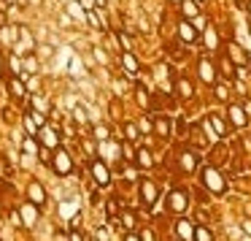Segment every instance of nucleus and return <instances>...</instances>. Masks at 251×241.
Returning a JSON list of instances; mask_svg holds the SVG:
<instances>
[{
  "label": "nucleus",
  "mask_w": 251,
  "mask_h": 241,
  "mask_svg": "<svg viewBox=\"0 0 251 241\" xmlns=\"http://www.w3.org/2000/svg\"><path fill=\"white\" fill-rule=\"evenodd\" d=\"M195 241H216L213 239V230L208 225H197L195 228Z\"/></svg>",
  "instance_id": "nucleus-23"
},
{
  "label": "nucleus",
  "mask_w": 251,
  "mask_h": 241,
  "mask_svg": "<svg viewBox=\"0 0 251 241\" xmlns=\"http://www.w3.org/2000/svg\"><path fill=\"white\" fill-rule=\"evenodd\" d=\"M202 41H205L208 49H216V46H219V35H216V30H213L211 25L205 28V38H202Z\"/></svg>",
  "instance_id": "nucleus-25"
},
{
  "label": "nucleus",
  "mask_w": 251,
  "mask_h": 241,
  "mask_svg": "<svg viewBox=\"0 0 251 241\" xmlns=\"http://www.w3.org/2000/svg\"><path fill=\"white\" fill-rule=\"evenodd\" d=\"M51 168H54V174H57V176H68V174L73 171V160H71V154H68L62 147H57V149H54V160H51Z\"/></svg>",
  "instance_id": "nucleus-5"
},
{
  "label": "nucleus",
  "mask_w": 251,
  "mask_h": 241,
  "mask_svg": "<svg viewBox=\"0 0 251 241\" xmlns=\"http://www.w3.org/2000/svg\"><path fill=\"white\" fill-rule=\"evenodd\" d=\"M84 152H87L89 157H95V154H98V149H95V144H92V141H84Z\"/></svg>",
  "instance_id": "nucleus-40"
},
{
  "label": "nucleus",
  "mask_w": 251,
  "mask_h": 241,
  "mask_svg": "<svg viewBox=\"0 0 251 241\" xmlns=\"http://www.w3.org/2000/svg\"><path fill=\"white\" fill-rule=\"evenodd\" d=\"M19 211H22V225L25 228H33V225L38 222V206H35V203H25Z\"/></svg>",
  "instance_id": "nucleus-14"
},
{
  "label": "nucleus",
  "mask_w": 251,
  "mask_h": 241,
  "mask_svg": "<svg viewBox=\"0 0 251 241\" xmlns=\"http://www.w3.org/2000/svg\"><path fill=\"white\" fill-rule=\"evenodd\" d=\"M249 38H251V22H249Z\"/></svg>",
  "instance_id": "nucleus-49"
},
{
  "label": "nucleus",
  "mask_w": 251,
  "mask_h": 241,
  "mask_svg": "<svg viewBox=\"0 0 251 241\" xmlns=\"http://www.w3.org/2000/svg\"><path fill=\"white\" fill-rule=\"evenodd\" d=\"M224 52H227V60H232L235 65H249V57H246V52H243V49H240L238 41L229 38L227 44H224Z\"/></svg>",
  "instance_id": "nucleus-9"
},
{
  "label": "nucleus",
  "mask_w": 251,
  "mask_h": 241,
  "mask_svg": "<svg viewBox=\"0 0 251 241\" xmlns=\"http://www.w3.org/2000/svg\"><path fill=\"white\" fill-rule=\"evenodd\" d=\"M92 55H95V60H98L100 65H108V55H105V52L100 49V46H95V49H92Z\"/></svg>",
  "instance_id": "nucleus-34"
},
{
  "label": "nucleus",
  "mask_w": 251,
  "mask_h": 241,
  "mask_svg": "<svg viewBox=\"0 0 251 241\" xmlns=\"http://www.w3.org/2000/svg\"><path fill=\"white\" fill-rule=\"evenodd\" d=\"M108 136H111V133H108V127H105V125H95V138H98V141H108Z\"/></svg>",
  "instance_id": "nucleus-32"
},
{
  "label": "nucleus",
  "mask_w": 251,
  "mask_h": 241,
  "mask_svg": "<svg viewBox=\"0 0 251 241\" xmlns=\"http://www.w3.org/2000/svg\"><path fill=\"white\" fill-rule=\"evenodd\" d=\"M38 157H41V163H46V165L51 163V154H49V149H38Z\"/></svg>",
  "instance_id": "nucleus-39"
},
{
  "label": "nucleus",
  "mask_w": 251,
  "mask_h": 241,
  "mask_svg": "<svg viewBox=\"0 0 251 241\" xmlns=\"http://www.w3.org/2000/svg\"><path fill=\"white\" fill-rule=\"evenodd\" d=\"M249 68H251V57H249Z\"/></svg>",
  "instance_id": "nucleus-52"
},
{
  "label": "nucleus",
  "mask_w": 251,
  "mask_h": 241,
  "mask_svg": "<svg viewBox=\"0 0 251 241\" xmlns=\"http://www.w3.org/2000/svg\"><path fill=\"white\" fill-rule=\"evenodd\" d=\"M68 241H84V236L78 233V230H71V236H68Z\"/></svg>",
  "instance_id": "nucleus-44"
},
{
  "label": "nucleus",
  "mask_w": 251,
  "mask_h": 241,
  "mask_svg": "<svg viewBox=\"0 0 251 241\" xmlns=\"http://www.w3.org/2000/svg\"><path fill=\"white\" fill-rule=\"evenodd\" d=\"M8 62H11V68H14V71H17V73H19V68H22V62H19L17 57H8Z\"/></svg>",
  "instance_id": "nucleus-45"
},
{
  "label": "nucleus",
  "mask_w": 251,
  "mask_h": 241,
  "mask_svg": "<svg viewBox=\"0 0 251 241\" xmlns=\"http://www.w3.org/2000/svg\"><path fill=\"white\" fill-rule=\"evenodd\" d=\"M176 236H178V241H195V225L186 217H178L176 219Z\"/></svg>",
  "instance_id": "nucleus-12"
},
{
  "label": "nucleus",
  "mask_w": 251,
  "mask_h": 241,
  "mask_svg": "<svg viewBox=\"0 0 251 241\" xmlns=\"http://www.w3.org/2000/svg\"><path fill=\"white\" fill-rule=\"evenodd\" d=\"M189 206H192L189 190H184L181 184L170 187L168 195H165V209H168L170 214H184V211H189Z\"/></svg>",
  "instance_id": "nucleus-1"
},
{
  "label": "nucleus",
  "mask_w": 251,
  "mask_h": 241,
  "mask_svg": "<svg viewBox=\"0 0 251 241\" xmlns=\"http://www.w3.org/2000/svg\"><path fill=\"white\" fill-rule=\"evenodd\" d=\"M65 8H68V14L73 17V22H87V8H84L78 0H68Z\"/></svg>",
  "instance_id": "nucleus-16"
},
{
  "label": "nucleus",
  "mask_w": 251,
  "mask_h": 241,
  "mask_svg": "<svg viewBox=\"0 0 251 241\" xmlns=\"http://www.w3.org/2000/svg\"><path fill=\"white\" fill-rule=\"evenodd\" d=\"M138 130H141V127H138L135 122H127V125H125V133H127L130 141H135V138H138Z\"/></svg>",
  "instance_id": "nucleus-33"
},
{
  "label": "nucleus",
  "mask_w": 251,
  "mask_h": 241,
  "mask_svg": "<svg viewBox=\"0 0 251 241\" xmlns=\"http://www.w3.org/2000/svg\"><path fill=\"white\" fill-rule=\"evenodd\" d=\"M89 171H92L95 181H98L100 187H108L111 184V171H108V165H105L100 157H95L92 163H89Z\"/></svg>",
  "instance_id": "nucleus-8"
},
{
  "label": "nucleus",
  "mask_w": 251,
  "mask_h": 241,
  "mask_svg": "<svg viewBox=\"0 0 251 241\" xmlns=\"http://www.w3.org/2000/svg\"><path fill=\"white\" fill-rule=\"evenodd\" d=\"M108 111H111V120L119 122V120H122V100L114 98V100H111V106H108Z\"/></svg>",
  "instance_id": "nucleus-29"
},
{
  "label": "nucleus",
  "mask_w": 251,
  "mask_h": 241,
  "mask_svg": "<svg viewBox=\"0 0 251 241\" xmlns=\"http://www.w3.org/2000/svg\"><path fill=\"white\" fill-rule=\"evenodd\" d=\"M240 230H243L246 236H251V219H243V222H240Z\"/></svg>",
  "instance_id": "nucleus-43"
},
{
  "label": "nucleus",
  "mask_w": 251,
  "mask_h": 241,
  "mask_svg": "<svg viewBox=\"0 0 251 241\" xmlns=\"http://www.w3.org/2000/svg\"><path fill=\"white\" fill-rule=\"evenodd\" d=\"M125 241H141V233H135V230H127V233H125Z\"/></svg>",
  "instance_id": "nucleus-42"
},
{
  "label": "nucleus",
  "mask_w": 251,
  "mask_h": 241,
  "mask_svg": "<svg viewBox=\"0 0 251 241\" xmlns=\"http://www.w3.org/2000/svg\"><path fill=\"white\" fill-rule=\"evenodd\" d=\"M25 71H30V73H33V71H38V60H35L33 55H30V57H25Z\"/></svg>",
  "instance_id": "nucleus-36"
},
{
  "label": "nucleus",
  "mask_w": 251,
  "mask_h": 241,
  "mask_svg": "<svg viewBox=\"0 0 251 241\" xmlns=\"http://www.w3.org/2000/svg\"><path fill=\"white\" fill-rule=\"evenodd\" d=\"M98 241H108V236H105V228H98Z\"/></svg>",
  "instance_id": "nucleus-46"
},
{
  "label": "nucleus",
  "mask_w": 251,
  "mask_h": 241,
  "mask_svg": "<svg viewBox=\"0 0 251 241\" xmlns=\"http://www.w3.org/2000/svg\"><path fill=\"white\" fill-rule=\"evenodd\" d=\"M122 65H125L127 73H138V68H141V62H138V57L132 55V52H122Z\"/></svg>",
  "instance_id": "nucleus-21"
},
{
  "label": "nucleus",
  "mask_w": 251,
  "mask_h": 241,
  "mask_svg": "<svg viewBox=\"0 0 251 241\" xmlns=\"http://www.w3.org/2000/svg\"><path fill=\"white\" fill-rule=\"evenodd\" d=\"M138 127H141L143 133H151L154 130V125H151V120H146V117H143V120H138Z\"/></svg>",
  "instance_id": "nucleus-37"
},
{
  "label": "nucleus",
  "mask_w": 251,
  "mask_h": 241,
  "mask_svg": "<svg viewBox=\"0 0 251 241\" xmlns=\"http://www.w3.org/2000/svg\"><path fill=\"white\" fill-rule=\"evenodd\" d=\"M27 201L35 203V206H44L46 203V192H44V184H41V181H30L27 184Z\"/></svg>",
  "instance_id": "nucleus-13"
},
{
  "label": "nucleus",
  "mask_w": 251,
  "mask_h": 241,
  "mask_svg": "<svg viewBox=\"0 0 251 241\" xmlns=\"http://www.w3.org/2000/svg\"><path fill=\"white\" fill-rule=\"evenodd\" d=\"M224 117H227L229 127H235V130H243V127L249 125V106L232 103V100H229L227 109H224Z\"/></svg>",
  "instance_id": "nucleus-3"
},
{
  "label": "nucleus",
  "mask_w": 251,
  "mask_h": 241,
  "mask_svg": "<svg viewBox=\"0 0 251 241\" xmlns=\"http://www.w3.org/2000/svg\"><path fill=\"white\" fill-rule=\"evenodd\" d=\"M181 14H184V19H197L200 17L197 0H181Z\"/></svg>",
  "instance_id": "nucleus-22"
},
{
  "label": "nucleus",
  "mask_w": 251,
  "mask_h": 241,
  "mask_svg": "<svg viewBox=\"0 0 251 241\" xmlns=\"http://www.w3.org/2000/svg\"><path fill=\"white\" fill-rule=\"evenodd\" d=\"M33 103H35V106H38V109H41V111H46V109H49V106H46V100H44V98H41V95H35V98H33Z\"/></svg>",
  "instance_id": "nucleus-41"
},
{
  "label": "nucleus",
  "mask_w": 251,
  "mask_h": 241,
  "mask_svg": "<svg viewBox=\"0 0 251 241\" xmlns=\"http://www.w3.org/2000/svg\"><path fill=\"white\" fill-rule=\"evenodd\" d=\"M211 90H213V98H216L219 103H224V106L229 103V82H224V79H219V82L213 84Z\"/></svg>",
  "instance_id": "nucleus-17"
},
{
  "label": "nucleus",
  "mask_w": 251,
  "mask_h": 241,
  "mask_svg": "<svg viewBox=\"0 0 251 241\" xmlns=\"http://www.w3.org/2000/svg\"><path fill=\"white\" fill-rule=\"evenodd\" d=\"M151 122H154V130H157L159 136H165V138L170 136V127H173V120H170V117H165V114H157Z\"/></svg>",
  "instance_id": "nucleus-20"
},
{
  "label": "nucleus",
  "mask_w": 251,
  "mask_h": 241,
  "mask_svg": "<svg viewBox=\"0 0 251 241\" xmlns=\"http://www.w3.org/2000/svg\"><path fill=\"white\" fill-rule=\"evenodd\" d=\"M197 3H202V0H197Z\"/></svg>",
  "instance_id": "nucleus-53"
},
{
  "label": "nucleus",
  "mask_w": 251,
  "mask_h": 241,
  "mask_svg": "<svg viewBox=\"0 0 251 241\" xmlns=\"http://www.w3.org/2000/svg\"><path fill=\"white\" fill-rule=\"evenodd\" d=\"M176 122V136H178V138H184V136H189V122H186L184 120V117H178V120H173Z\"/></svg>",
  "instance_id": "nucleus-26"
},
{
  "label": "nucleus",
  "mask_w": 251,
  "mask_h": 241,
  "mask_svg": "<svg viewBox=\"0 0 251 241\" xmlns=\"http://www.w3.org/2000/svg\"><path fill=\"white\" fill-rule=\"evenodd\" d=\"M22 152H25V154H38V141H35L33 136H27V138L22 141Z\"/></svg>",
  "instance_id": "nucleus-27"
},
{
  "label": "nucleus",
  "mask_w": 251,
  "mask_h": 241,
  "mask_svg": "<svg viewBox=\"0 0 251 241\" xmlns=\"http://www.w3.org/2000/svg\"><path fill=\"white\" fill-rule=\"evenodd\" d=\"M135 165H138L141 171H151V168H154V157H151V152L141 147V149L135 152Z\"/></svg>",
  "instance_id": "nucleus-18"
},
{
  "label": "nucleus",
  "mask_w": 251,
  "mask_h": 241,
  "mask_svg": "<svg viewBox=\"0 0 251 241\" xmlns=\"http://www.w3.org/2000/svg\"><path fill=\"white\" fill-rule=\"evenodd\" d=\"M208 122H211V127H213V133H216V138H224V136H229V122H227V117H222V114H208Z\"/></svg>",
  "instance_id": "nucleus-11"
},
{
  "label": "nucleus",
  "mask_w": 251,
  "mask_h": 241,
  "mask_svg": "<svg viewBox=\"0 0 251 241\" xmlns=\"http://www.w3.org/2000/svg\"><path fill=\"white\" fill-rule=\"evenodd\" d=\"M246 11H249V17H251V0H246Z\"/></svg>",
  "instance_id": "nucleus-47"
},
{
  "label": "nucleus",
  "mask_w": 251,
  "mask_h": 241,
  "mask_svg": "<svg viewBox=\"0 0 251 241\" xmlns=\"http://www.w3.org/2000/svg\"><path fill=\"white\" fill-rule=\"evenodd\" d=\"M141 241H154V228H141Z\"/></svg>",
  "instance_id": "nucleus-38"
},
{
  "label": "nucleus",
  "mask_w": 251,
  "mask_h": 241,
  "mask_svg": "<svg viewBox=\"0 0 251 241\" xmlns=\"http://www.w3.org/2000/svg\"><path fill=\"white\" fill-rule=\"evenodd\" d=\"M30 3H35V6H38V3H41V0H30Z\"/></svg>",
  "instance_id": "nucleus-48"
},
{
  "label": "nucleus",
  "mask_w": 251,
  "mask_h": 241,
  "mask_svg": "<svg viewBox=\"0 0 251 241\" xmlns=\"http://www.w3.org/2000/svg\"><path fill=\"white\" fill-rule=\"evenodd\" d=\"M235 3H246V0H235Z\"/></svg>",
  "instance_id": "nucleus-51"
},
{
  "label": "nucleus",
  "mask_w": 251,
  "mask_h": 241,
  "mask_svg": "<svg viewBox=\"0 0 251 241\" xmlns=\"http://www.w3.org/2000/svg\"><path fill=\"white\" fill-rule=\"evenodd\" d=\"M178 41L184 46H195L197 41H200V35H197V28L192 22H186V19H178Z\"/></svg>",
  "instance_id": "nucleus-7"
},
{
  "label": "nucleus",
  "mask_w": 251,
  "mask_h": 241,
  "mask_svg": "<svg viewBox=\"0 0 251 241\" xmlns=\"http://www.w3.org/2000/svg\"><path fill=\"white\" fill-rule=\"evenodd\" d=\"M41 141H44L46 149H57L60 147V133L51 130V127H41Z\"/></svg>",
  "instance_id": "nucleus-19"
},
{
  "label": "nucleus",
  "mask_w": 251,
  "mask_h": 241,
  "mask_svg": "<svg viewBox=\"0 0 251 241\" xmlns=\"http://www.w3.org/2000/svg\"><path fill=\"white\" fill-rule=\"evenodd\" d=\"M178 165H181V171H186V174H195L197 165H200V157H197L195 149H181V154H178Z\"/></svg>",
  "instance_id": "nucleus-10"
},
{
  "label": "nucleus",
  "mask_w": 251,
  "mask_h": 241,
  "mask_svg": "<svg viewBox=\"0 0 251 241\" xmlns=\"http://www.w3.org/2000/svg\"><path fill=\"white\" fill-rule=\"evenodd\" d=\"M8 90L14 98H25V82L22 79H8Z\"/></svg>",
  "instance_id": "nucleus-24"
},
{
  "label": "nucleus",
  "mask_w": 251,
  "mask_h": 241,
  "mask_svg": "<svg viewBox=\"0 0 251 241\" xmlns=\"http://www.w3.org/2000/svg\"><path fill=\"white\" fill-rule=\"evenodd\" d=\"M73 120H76L78 125H89V117H87V111H84V106H73Z\"/></svg>",
  "instance_id": "nucleus-30"
},
{
  "label": "nucleus",
  "mask_w": 251,
  "mask_h": 241,
  "mask_svg": "<svg viewBox=\"0 0 251 241\" xmlns=\"http://www.w3.org/2000/svg\"><path fill=\"white\" fill-rule=\"evenodd\" d=\"M19 28H3L0 30V38L3 41H8V44H17V38H19Z\"/></svg>",
  "instance_id": "nucleus-28"
},
{
  "label": "nucleus",
  "mask_w": 251,
  "mask_h": 241,
  "mask_svg": "<svg viewBox=\"0 0 251 241\" xmlns=\"http://www.w3.org/2000/svg\"><path fill=\"white\" fill-rule=\"evenodd\" d=\"M122 152H125L127 163H130V165H135V152H132V147H130V144H122Z\"/></svg>",
  "instance_id": "nucleus-35"
},
{
  "label": "nucleus",
  "mask_w": 251,
  "mask_h": 241,
  "mask_svg": "<svg viewBox=\"0 0 251 241\" xmlns=\"http://www.w3.org/2000/svg\"><path fill=\"white\" fill-rule=\"evenodd\" d=\"M170 3H178V6H181V0H170Z\"/></svg>",
  "instance_id": "nucleus-50"
},
{
  "label": "nucleus",
  "mask_w": 251,
  "mask_h": 241,
  "mask_svg": "<svg viewBox=\"0 0 251 241\" xmlns=\"http://www.w3.org/2000/svg\"><path fill=\"white\" fill-rule=\"evenodd\" d=\"M135 98H138V103H141L143 109H146V106L151 103V95H149V92H146V90H143V87H135Z\"/></svg>",
  "instance_id": "nucleus-31"
},
{
  "label": "nucleus",
  "mask_w": 251,
  "mask_h": 241,
  "mask_svg": "<svg viewBox=\"0 0 251 241\" xmlns=\"http://www.w3.org/2000/svg\"><path fill=\"white\" fill-rule=\"evenodd\" d=\"M138 187H141V190H138L141 192V203L146 206V211H151V206L157 203V198H159V187L154 184L151 179H143Z\"/></svg>",
  "instance_id": "nucleus-6"
},
{
  "label": "nucleus",
  "mask_w": 251,
  "mask_h": 241,
  "mask_svg": "<svg viewBox=\"0 0 251 241\" xmlns=\"http://www.w3.org/2000/svg\"><path fill=\"white\" fill-rule=\"evenodd\" d=\"M176 87H178V100H192L195 98V87L186 76H178L176 79Z\"/></svg>",
  "instance_id": "nucleus-15"
},
{
  "label": "nucleus",
  "mask_w": 251,
  "mask_h": 241,
  "mask_svg": "<svg viewBox=\"0 0 251 241\" xmlns=\"http://www.w3.org/2000/svg\"><path fill=\"white\" fill-rule=\"evenodd\" d=\"M197 76H200V82L208 84V87H213V84L219 82V71H216L211 57H205V55L197 57Z\"/></svg>",
  "instance_id": "nucleus-4"
},
{
  "label": "nucleus",
  "mask_w": 251,
  "mask_h": 241,
  "mask_svg": "<svg viewBox=\"0 0 251 241\" xmlns=\"http://www.w3.org/2000/svg\"><path fill=\"white\" fill-rule=\"evenodd\" d=\"M200 181H202L205 190L213 192V195H224V192H227V179H224V174L216 165H205V168L200 171Z\"/></svg>",
  "instance_id": "nucleus-2"
}]
</instances>
